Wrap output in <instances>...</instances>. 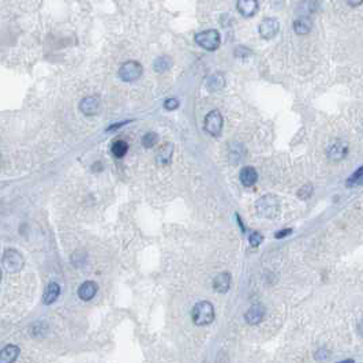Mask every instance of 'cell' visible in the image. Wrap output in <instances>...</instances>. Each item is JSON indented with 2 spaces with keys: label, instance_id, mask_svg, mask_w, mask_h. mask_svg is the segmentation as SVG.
<instances>
[{
  "label": "cell",
  "instance_id": "obj_18",
  "mask_svg": "<svg viewBox=\"0 0 363 363\" xmlns=\"http://www.w3.org/2000/svg\"><path fill=\"white\" fill-rule=\"evenodd\" d=\"M206 86L211 92H217V90L225 86V78H224L223 74H213V75L209 77Z\"/></svg>",
  "mask_w": 363,
  "mask_h": 363
},
{
  "label": "cell",
  "instance_id": "obj_15",
  "mask_svg": "<svg viewBox=\"0 0 363 363\" xmlns=\"http://www.w3.org/2000/svg\"><path fill=\"white\" fill-rule=\"evenodd\" d=\"M236 8H238V11L242 15L246 16V18H250L258 10V2H256V0H239L236 3Z\"/></svg>",
  "mask_w": 363,
  "mask_h": 363
},
{
  "label": "cell",
  "instance_id": "obj_5",
  "mask_svg": "<svg viewBox=\"0 0 363 363\" xmlns=\"http://www.w3.org/2000/svg\"><path fill=\"white\" fill-rule=\"evenodd\" d=\"M194 41L206 51H216L220 47L221 39H220V33L215 29H212V30L197 33L194 36Z\"/></svg>",
  "mask_w": 363,
  "mask_h": 363
},
{
  "label": "cell",
  "instance_id": "obj_24",
  "mask_svg": "<svg viewBox=\"0 0 363 363\" xmlns=\"http://www.w3.org/2000/svg\"><path fill=\"white\" fill-rule=\"evenodd\" d=\"M311 194H313V186L311 184H304L303 187H300L298 193H296V196L300 200H308V198L311 197Z\"/></svg>",
  "mask_w": 363,
  "mask_h": 363
},
{
  "label": "cell",
  "instance_id": "obj_31",
  "mask_svg": "<svg viewBox=\"0 0 363 363\" xmlns=\"http://www.w3.org/2000/svg\"><path fill=\"white\" fill-rule=\"evenodd\" d=\"M359 4H362V2H348V6H352V7L359 6Z\"/></svg>",
  "mask_w": 363,
  "mask_h": 363
},
{
  "label": "cell",
  "instance_id": "obj_1",
  "mask_svg": "<svg viewBox=\"0 0 363 363\" xmlns=\"http://www.w3.org/2000/svg\"><path fill=\"white\" fill-rule=\"evenodd\" d=\"M192 318L193 322L198 325V327H205L209 325L211 322H213L215 319V308L211 302L207 300H202L193 308L192 311Z\"/></svg>",
  "mask_w": 363,
  "mask_h": 363
},
{
  "label": "cell",
  "instance_id": "obj_21",
  "mask_svg": "<svg viewBox=\"0 0 363 363\" xmlns=\"http://www.w3.org/2000/svg\"><path fill=\"white\" fill-rule=\"evenodd\" d=\"M172 66V60L171 58H168V56H160V58H157V59L155 60V70L157 72H165L167 70H169Z\"/></svg>",
  "mask_w": 363,
  "mask_h": 363
},
{
  "label": "cell",
  "instance_id": "obj_11",
  "mask_svg": "<svg viewBox=\"0 0 363 363\" xmlns=\"http://www.w3.org/2000/svg\"><path fill=\"white\" fill-rule=\"evenodd\" d=\"M231 287V275L228 272H221L213 280V288L219 294H225Z\"/></svg>",
  "mask_w": 363,
  "mask_h": 363
},
{
  "label": "cell",
  "instance_id": "obj_6",
  "mask_svg": "<svg viewBox=\"0 0 363 363\" xmlns=\"http://www.w3.org/2000/svg\"><path fill=\"white\" fill-rule=\"evenodd\" d=\"M204 128L206 130L207 134H211L212 137H220L221 130H223V116H221L220 111L215 109V111H211L205 116Z\"/></svg>",
  "mask_w": 363,
  "mask_h": 363
},
{
  "label": "cell",
  "instance_id": "obj_2",
  "mask_svg": "<svg viewBox=\"0 0 363 363\" xmlns=\"http://www.w3.org/2000/svg\"><path fill=\"white\" fill-rule=\"evenodd\" d=\"M256 211L261 217L265 219H275L280 212V202L275 196L266 194L261 197L256 204Z\"/></svg>",
  "mask_w": 363,
  "mask_h": 363
},
{
  "label": "cell",
  "instance_id": "obj_28",
  "mask_svg": "<svg viewBox=\"0 0 363 363\" xmlns=\"http://www.w3.org/2000/svg\"><path fill=\"white\" fill-rule=\"evenodd\" d=\"M292 234V230L291 228H285V230H281V231H279V232H276L275 234V238L276 239H283L284 236H288V235H291Z\"/></svg>",
  "mask_w": 363,
  "mask_h": 363
},
{
  "label": "cell",
  "instance_id": "obj_26",
  "mask_svg": "<svg viewBox=\"0 0 363 363\" xmlns=\"http://www.w3.org/2000/svg\"><path fill=\"white\" fill-rule=\"evenodd\" d=\"M178 107H179V101H178V99H175V97L167 99L165 103H164V108H165L167 111H174V109H176Z\"/></svg>",
  "mask_w": 363,
  "mask_h": 363
},
{
  "label": "cell",
  "instance_id": "obj_25",
  "mask_svg": "<svg viewBox=\"0 0 363 363\" xmlns=\"http://www.w3.org/2000/svg\"><path fill=\"white\" fill-rule=\"evenodd\" d=\"M249 240H250V244L253 247H258L259 244L262 243L263 236L259 232H252V235L249 236Z\"/></svg>",
  "mask_w": 363,
  "mask_h": 363
},
{
  "label": "cell",
  "instance_id": "obj_17",
  "mask_svg": "<svg viewBox=\"0 0 363 363\" xmlns=\"http://www.w3.org/2000/svg\"><path fill=\"white\" fill-rule=\"evenodd\" d=\"M60 295V285L55 281H51V283L47 285L44 291V295H43V303L44 304H52L55 302Z\"/></svg>",
  "mask_w": 363,
  "mask_h": 363
},
{
  "label": "cell",
  "instance_id": "obj_27",
  "mask_svg": "<svg viewBox=\"0 0 363 363\" xmlns=\"http://www.w3.org/2000/svg\"><path fill=\"white\" fill-rule=\"evenodd\" d=\"M252 55V51L246 47H238L235 49V56L236 58H247V56Z\"/></svg>",
  "mask_w": 363,
  "mask_h": 363
},
{
  "label": "cell",
  "instance_id": "obj_20",
  "mask_svg": "<svg viewBox=\"0 0 363 363\" xmlns=\"http://www.w3.org/2000/svg\"><path fill=\"white\" fill-rule=\"evenodd\" d=\"M111 150L115 157H119V159H122V157H124V156L127 155L128 144L123 140L116 141V142H113V145H112Z\"/></svg>",
  "mask_w": 363,
  "mask_h": 363
},
{
  "label": "cell",
  "instance_id": "obj_13",
  "mask_svg": "<svg viewBox=\"0 0 363 363\" xmlns=\"http://www.w3.org/2000/svg\"><path fill=\"white\" fill-rule=\"evenodd\" d=\"M20 347L14 344H8L0 350V363H14L20 356Z\"/></svg>",
  "mask_w": 363,
  "mask_h": 363
},
{
  "label": "cell",
  "instance_id": "obj_22",
  "mask_svg": "<svg viewBox=\"0 0 363 363\" xmlns=\"http://www.w3.org/2000/svg\"><path fill=\"white\" fill-rule=\"evenodd\" d=\"M157 141H159V136H157V134L153 131L146 132V134L142 137V145H144V148H146V149L153 148V146L157 144Z\"/></svg>",
  "mask_w": 363,
  "mask_h": 363
},
{
  "label": "cell",
  "instance_id": "obj_33",
  "mask_svg": "<svg viewBox=\"0 0 363 363\" xmlns=\"http://www.w3.org/2000/svg\"><path fill=\"white\" fill-rule=\"evenodd\" d=\"M0 281H2V269H0Z\"/></svg>",
  "mask_w": 363,
  "mask_h": 363
},
{
  "label": "cell",
  "instance_id": "obj_10",
  "mask_svg": "<svg viewBox=\"0 0 363 363\" xmlns=\"http://www.w3.org/2000/svg\"><path fill=\"white\" fill-rule=\"evenodd\" d=\"M263 317H265V308L262 304H253L244 314L246 322L250 323V325H258L263 319Z\"/></svg>",
  "mask_w": 363,
  "mask_h": 363
},
{
  "label": "cell",
  "instance_id": "obj_16",
  "mask_svg": "<svg viewBox=\"0 0 363 363\" xmlns=\"http://www.w3.org/2000/svg\"><path fill=\"white\" fill-rule=\"evenodd\" d=\"M240 182L243 186L246 187H252L254 184L257 183L258 180V174H257L256 168L253 167H244L242 171H240Z\"/></svg>",
  "mask_w": 363,
  "mask_h": 363
},
{
  "label": "cell",
  "instance_id": "obj_14",
  "mask_svg": "<svg viewBox=\"0 0 363 363\" xmlns=\"http://www.w3.org/2000/svg\"><path fill=\"white\" fill-rule=\"evenodd\" d=\"M172 156H174V145L169 142L164 144L156 155V163L159 165H168V164H171Z\"/></svg>",
  "mask_w": 363,
  "mask_h": 363
},
{
  "label": "cell",
  "instance_id": "obj_23",
  "mask_svg": "<svg viewBox=\"0 0 363 363\" xmlns=\"http://www.w3.org/2000/svg\"><path fill=\"white\" fill-rule=\"evenodd\" d=\"M348 186H363V167H360L354 175L347 180Z\"/></svg>",
  "mask_w": 363,
  "mask_h": 363
},
{
  "label": "cell",
  "instance_id": "obj_4",
  "mask_svg": "<svg viewBox=\"0 0 363 363\" xmlns=\"http://www.w3.org/2000/svg\"><path fill=\"white\" fill-rule=\"evenodd\" d=\"M142 72H144L142 64L136 60H130V62H126L120 66L118 75L124 82H134V81L140 80L142 77Z\"/></svg>",
  "mask_w": 363,
  "mask_h": 363
},
{
  "label": "cell",
  "instance_id": "obj_30",
  "mask_svg": "<svg viewBox=\"0 0 363 363\" xmlns=\"http://www.w3.org/2000/svg\"><path fill=\"white\" fill-rule=\"evenodd\" d=\"M358 332H359V335L363 337V319L359 322V325H358Z\"/></svg>",
  "mask_w": 363,
  "mask_h": 363
},
{
  "label": "cell",
  "instance_id": "obj_12",
  "mask_svg": "<svg viewBox=\"0 0 363 363\" xmlns=\"http://www.w3.org/2000/svg\"><path fill=\"white\" fill-rule=\"evenodd\" d=\"M97 291H99V287L94 281H85L78 288V296H80V299L89 302L96 296Z\"/></svg>",
  "mask_w": 363,
  "mask_h": 363
},
{
  "label": "cell",
  "instance_id": "obj_19",
  "mask_svg": "<svg viewBox=\"0 0 363 363\" xmlns=\"http://www.w3.org/2000/svg\"><path fill=\"white\" fill-rule=\"evenodd\" d=\"M294 30L296 34H308L311 30V21L309 18H298L294 22Z\"/></svg>",
  "mask_w": 363,
  "mask_h": 363
},
{
  "label": "cell",
  "instance_id": "obj_9",
  "mask_svg": "<svg viewBox=\"0 0 363 363\" xmlns=\"http://www.w3.org/2000/svg\"><path fill=\"white\" fill-rule=\"evenodd\" d=\"M348 153V145L347 142L344 141L336 140L333 144L328 148V157L332 160V161H339V160L344 159Z\"/></svg>",
  "mask_w": 363,
  "mask_h": 363
},
{
  "label": "cell",
  "instance_id": "obj_34",
  "mask_svg": "<svg viewBox=\"0 0 363 363\" xmlns=\"http://www.w3.org/2000/svg\"><path fill=\"white\" fill-rule=\"evenodd\" d=\"M0 165H2V156H0Z\"/></svg>",
  "mask_w": 363,
  "mask_h": 363
},
{
  "label": "cell",
  "instance_id": "obj_7",
  "mask_svg": "<svg viewBox=\"0 0 363 363\" xmlns=\"http://www.w3.org/2000/svg\"><path fill=\"white\" fill-rule=\"evenodd\" d=\"M279 21L275 20V18H265L258 26L259 36L265 39V40H272L279 33Z\"/></svg>",
  "mask_w": 363,
  "mask_h": 363
},
{
  "label": "cell",
  "instance_id": "obj_32",
  "mask_svg": "<svg viewBox=\"0 0 363 363\" xmlns=\"http://www.w3.org/2000/svg\"><path fill=\"white\" fill-rule=\"evenodd\" d=\"M340 363H355V362L351 359H348V360H343V362H340Z\"/></svg>",
  "mask_w": 363,
  "mask_h": 363
},
{
  "label": "cell",
  "instance_id": "obj_3",
  "mask_svg": "<svg viewBox=\"0 0 363 363\" xmlns=\"http://www.w3.org/2000/svg\"><path fill=\"white\" fill-rule=\"evenodd\" d=\"M2 263H3L4 269L10 272V273H18L24 268L25 258L15 249H8V250L4 252Z\"/></svg>",
  "mask_w": 363,
  "mask_h": 363
},
{
  "label": "cell",
  "instance_id": "obj_8",
  "mask_svg": "<svg viewBox=\"0 0 363 363\" xmlns=\"http://www.w3.org/2000/svg\"><path fill=\"white\" fill-rule=\"evenodd\" d=\"M101 107V101L97 96H89L82 99L80 103V111L85 116H94L99 113Z\"/></svg>",
  "mask_w": 363,
  "mask_h": 363
},
{
  "label": "cell",
  "instance_id": "obj_29",
  "mask_svg": "<svg viewBox=\"0 0 363 363\" xmlns=\"http://www.w3.org/2000/svg\"><path fill=\"white\" fill-rule=\"evenodd\" d=\"M328 355H329V352H328L327 350H318L317 354H315V359L325 360L328 358Z\"/></svg>",
  "mask_w": 363,
  "mask_h": 363
}]
</instances>
